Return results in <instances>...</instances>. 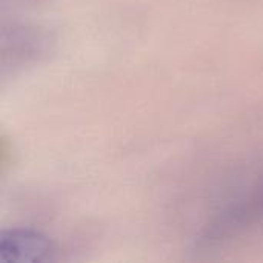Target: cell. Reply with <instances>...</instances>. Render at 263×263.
<instances>
[{
    "mask_svg": "<svg viewBox=\"0 0 263 263\" xmlns=\"http://www.w3.org/2000/svg\"><path fill=\"white\" fill-rule=\"evenodd\" d=\"M263 225V179L251 183L236 199L230 200L210 222L203 233L205 243L231 240L245 231Z\"/></svg>",
    "mask_w": 263,
    "mask_h": 263,
    "instance_id": "6da1fadb",
    "label": "cell"
},
{
    "mask_svg": "<svg viewBox=\"0 0 263 263\" xmlns=\"http://www.w3.org/2000/svg\"><path fill=\"white\" fill-rule=\"evenodd\" d=\"M51 254V242L39 231L11 230L0 237V260L3 263L46 262Z\"/></svg>",
    "mask_w": 263,
    "mask_h": 263,
    "instance_id": "7a4b0ae2",
    "label": "cell"
}]
</instances>
